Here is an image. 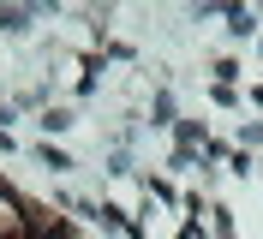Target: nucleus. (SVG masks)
<instances>
[{
    "label": "nucleus",
    "instance_id": "20e7f679",
    "mask_svg": "<svg viewBox=\"0 0 263 239\" xmlns=\"http://www.w3.org/2000/svg\"><path fill=\"white\" fill-rule=\"evenodd\" d=\"M0 30H12V36H30V12H6V6H0Z\"/></svg>",
    "mask_w": 263,
    "mask_h": 239
},
{
    "label": "nucleus",
    "instance_id": "f03ea898",
    "mask_svg": "<svg viewBox=\"0 0 263 239\" xmlns=\"http://www.w3.org/2000/svg\"><path fill=\"white\" fill-rule=\"evenodd\" d=\"M36 161H42V168H54V174H72V168H78V161L66 156V150H54V143H36Z\"/></svg>",
    "mask_w": 263,
    "mask_h": 239
},
{
    "label": "nucleus",
    "instance_id": "7ed1b4c3",
    "mask_svg": "<svg viewBox=\"0 0 263 239\" xmlns=\"http://www.w3.org/2000/svg\"><path fill=\"white\" fill-rule=\"evenodd\" d=\"M228 30H233V36H257V12H246V6H228Z\"/></svg>",
    "mask_w": 263,
    "mask_h": 239
},
{
    "label": "nucleus",
    "instance_id": "f257e3e1",
    "mask_svg": "<svg viewBox=\"0 0 263 239\" xmlns=\"http://www.w3.org/2000/svg\"><path fill=\"white\" fill-rule=\"evenodd\" d=\"M36 126H42V132H72V126H78V114H72V108H54V102H48Z\"/></svg>",
    "mask_w": 263,
    "mask_h": 239
}]
</instances>
